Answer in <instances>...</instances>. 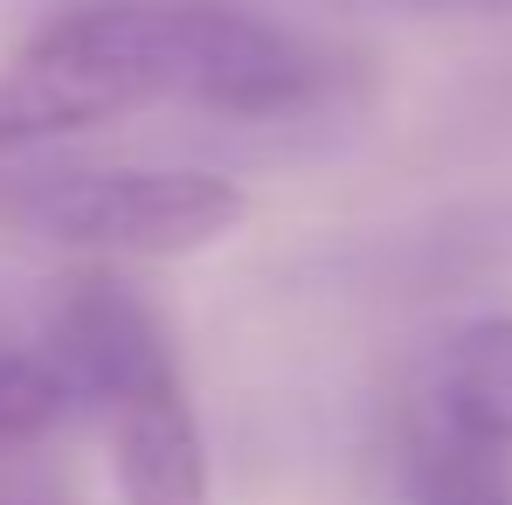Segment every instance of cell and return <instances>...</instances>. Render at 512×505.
Listing matches in <instances>:
<instances>
[{"label":"cell","instance_id":"cell-9","mask_svg":"<svg viewBox=\"0 0 512 505\" xmlns=\"http://www.w3.org/2000/svg\"><path fill=\"white\" fill-rule=\"evenodd\" d=\"M409 7H512V0H409Z\"/></svg>","mask_w":512,"mask_h":505},{"label":"cell","instance_id":"cell-6","mask_svg":"<svg viewBox=\"0 0 512 505\" xmlns=\"http://www.w3.org/2000/svg\"><path fill=\"white\" fill-rule=\"evenodd\" d=\"M409 499L416 505H512L506 457L450 443L436 429H409Z\"/></svg>","mask_w":512,"mask_h":505},{"label":"cell","instance_id":"cell-5","mask_svg":"<svg viewBox=\"0 0 512 505\" xmlns=\"http://www.w3.org/2000/svg\"><path fill=\"white\" fill-rule=\"evenodd\" d=\"M416 429L512 457V312L436 339L416 381Z\"/></svg>","mask_w":512,"mask_h":505},{"label":"cell","instance_id":"cell-8","mask_svg":"<svg viewBox=\"0 0 512 505\" xmlns=\"http://www.w3.org/2000/svg\"><path fill=\"white\" fill-rule=\"evenodd\" d=\"M0 505H77L70 478L42 457V443H14L0 450Z\"/></svg>","mask_w":512,"mask_h":505},{"label":"cell","instance_id":"cell-3","mask_svg":"<svg viewBox=\"0 0 512 505\" xmlns=\"http://www.w3.org/2000/svg\"><path fill=\"white\" fill-rule=\"evenodd\" d=\"M35 360L56 374L70 409H104L125 381L167 367L173 339L132 284H118L111 270H77L56 284V298L42 312V353Z\"/></svg>","mask_w":512,"mask_h":505},{"label":"cell","instance_id":"cell-1","mask_svg":"<svg viewBox=\"0 0 512 505\" xmlns=\"http://www.w3.org/2000/svg\"><path fill=\"white\" fill-rule=\"evenodd\" d=\"M340 56L236 0H90L49 14L0 70V153H35L139 111L270 125L326 104Z\"/></svg>","mask_w":512,"mask_h":505},{"label":"cell","instance_id":"cell-4","mask_svg":"<svg viewBox=\"0 0 512 505\" xmlns=\"http://www.w3.org/2000/svg\"><path fill=\"white\" fill-rule=\"evenodd\" d=\"M97 416L111 429V471L125 505H208V443L180 360L125 381Z\"/></svg>","mask_w":512,"mask_h":505},{"label":"cell","instance_id":"cell-7","mask_svg":"<svg viewBox=\"0 0 512 505\" xmlns=\"http://www.w3.org/2000/svg\"><path fill=\"white\" fill-rule=\"evenodd\" d=\"M63 416H70V395L56 388V374H49L35 353L0 360V450H14V443H42Z\"/></svg>","mask_w":512,"mask_h":505},{"label":"cell","instance_id":"cell-2","mask_svg":"<svg viewBox=\"0 0 512 505\" xmlns=\"http://www.w3.org/2000/svg\"><path fill=\"white\" fill-rule=\"evenodd\" d=\"M250 215V194L229 173L208 167H77L42 173L7 201V222L35 243L70 256H194L222 236H236Z\"/></svg>","mask_w":512,"mask_h":505}]
</instances>
